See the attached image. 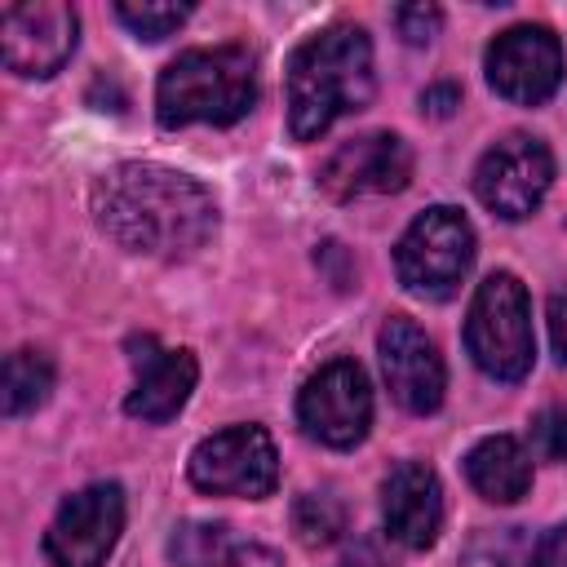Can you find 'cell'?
Here are the masks:
<instances>
[{"label":"cell","instance_id":"obj_1","mask_svg":"<svg viewBox=\"0 0 567 567\" xmlns=\"http://www.w3.org/2000/svg\"><path fill=\"white\" fill-rule=\"evenodd\" d=\"M93 213L102 230L128 252L146 257H190L217 230L213 195L177 168L164 164H115L93 186Z\"/></svg>","mask_w":567,"mask_h":567},{"label":"cell","instance_id":"obj_2","mask_svg":"<svg viewBox=\"0 0 567 567\" xmlns=\"http://www.w3.org/2000/svg\"><path fill=\"white\" fill-rule=\"evenodd\" d=\"M372 40L354 22H337L301 40L288 58V133L315 142L341 115H354L372 102Z\"/></svg>","mask_w":567,"mask_h":567},{"label":"cell","instance_id":"obj_3","mask_svg":"<svg viewBox=\"0 0 567 567\" xmlns=\"http://www.w3.org/2000/svg\"><path fill=\"white\" fill-rule=\"evenodd\" d=\"M257 102V58L244 44L177 53L155 84V120L164 128L235 124Z\"/></svg>","mask_w":567,"mask_h":567},{"label":"cell","instance_id":"obj_4","mask_svg":"<svg viewBox=\"0 0 567 567\" xmlns=\"http://www.w3.org/2000/svg\"><path fill=\"white\" fill-rule=\"evenodd\" d=\"M465 350L492 381H523L532 372L536 363L532 301L509 270H496L474 288L465 315Z\"/></svg>","mask_w":567,"mask_h":567},{"label":"cell","instance_id":"obj_5","mask_svg":"<svg viewBox=\"0 0 567 567\" xmlns=\"http://www.w3.org/2000/svg\"><path fill=\"white\" fill-rule=\"evenodd\" d=\"M470 266H474V226L465 221L461 208L447 204L425 208L394 248L399 284L425 301H447L470 275Z\"/></svg>","mask_w":567,"mask_h":567},{"label":"cell","instance_id":"obj_6","mask_svg":"<svg viewBox=\"0 0 567 567\" xmlns=\"http://www.w3.org/2000/svg\"><path fill=\"white\" fill-rule=\"evenodd\" d=\"M186 474L199 492L261 501L279 483V452L261 425H230V430L208 434L190 452Z\"/></svg>","mask_w":567,"mask_h":567},{"label":"cell","instance_id":"obj_7","mask_svg":"<svg viewBox=\"0 0 567 567\" xmlns=\"http://www.w3.org/2000/svg\"><path fill=\"white\" fill-rule=\"evenodd\" d=\"M297 421L301 430L323 447H354L368 439L372 425V385L368 372L354 359L323 363L297 394Z\"/></svg>","mask_w":567,"mask_h":567},{"label":"cell","instance_id":"obj_8","mask_svg":"<svg viewBox=\"0 0 567 567\" xmlns=\"http://www.w3.org/2000/svg\"><path fill=\"white\" fill-rule=\"evenodd\" d=\"M554 182V155L540 137L532 133H509L496 146L483 151L474 168V195L487 213L518 221L540 208L545 190Z\"/></svg>","mask_w":567,"mask_h":567},{"label":"cell","instance_id":"obj_9","mask_svg":"<svg viewBox=\"0 0 567 567\" xmlns=\"http://www.w3.org/2000/svg\"><path fill=\"white\" fill-rule=\"evenodd\" d=\"M124 532V492L120 483H89L71 492L49 532H44V558L53 567H102Z\"/></svg>","mask_w":567,"mask_h":567},{"label":"cell","instance_id":"obj_10","mask_svg":"<svg viewBox=\"0 0 567 567\" xmlns=\"http://www.w3.org/2000/svg\"><path fill=\"white\" fill-rule=\"evenodd\" d=\"M487 84L518 106H540L563 84V44L549 27L523 22L501 31L483 53Z\"/></svg>","mask_w":567,"mask_h":567},{"label":"cell","instance_id":"obj_11","mask_svg":"<svg viewBox=\"0 0 567 567\" xmlns=\"http://www.w3.org/2000/svg\"><path fill=\"white\" fill-rule=\"evenodd\" d=\"M75 35H80V18L71 4L31 0L0 9V58L13 75L44 80L62 71V62L75 53Z\"/></svg>","mask_w":567,"mask_h":567},{"label":"cell","instance_id":"obj_12","mask_svg":"<svg viewBox=\"0 0 567 567\" xmlns=\"http://www.w3.org/2000/svg\"><path fill=\"white\" fill-rule=\"evenodd\" d=\"M377 354H381V372H385V385L399 408L425 416L443 403V390H447L443 354L412 319H403V315L385 319V328L377 337Z\"/></svg>","mask_w":567,"mask_h":567},{"label":"cell","instance_id":"obj_13","mask_svg":"<svg viewBox=\"0 0 567 567\" xmlns=\"http://www.w3.org/2000/svg\"><path fill=\"white\" fill-rule=\"evenodd\" d=\"M408 177H412V151L394 133H363L354 142H341L319 168V186L332 199L390 195L403 190Z\"/></svg>","mask_w":567,"mask_h":567},{"label":"cell","instance_id":"obj_14","mask_svg":"<svg viewBox=\"0 0 567 567\" xmlns=\"http://www.w3.org/2000/svg\"><path fill=\"white\" fill-rule=\"evenodd\" d=\"M381 523L390 540L408 549H430L443 532V487L421 461H403L381 483Z\"/></svg>","mask_w":567,"mask_h":567},{"label":"cell","instance_id":"obj_15","mask_svg":"<svg viewBox=\"0 0 567 567\" xmlns=\"http://www.w3.org/2000/svg\"><path fill=\"white\" fill-rule=\"evenodd\" d=\"M133 363H137V381H133V390L124 399V412L137 416V421H151V425L173 421L186 408V399H190V390L199 381L195 354L190 350H155L151 346V354H133Z\"/></svg>","mask_w":567,"mask_h":567},{"label":"cell","instance_id":"obj_16","mask_svg":"<svg viewBox=\"0 0 567 567\" xmlns=\"http://www.w3.org/2000/svg\"><path fill=\"white\" fill-rule=\"evenodd\" d=\"M470 487L492 505H514L532 492V452L514 434H492L465 456Z\"/></svg>","mask_w":567,"mask_h":567},{"label":"cell","instance_id":"obj_17","mask_svg":"<svg viewBox=\"0 0 567 567\" xmlns=\"http://www.w3.org/2000/svg\"><path fill=\"white\" fill-rule=\"evenodd\" d=\"M53 390V359L44 350H13L4 359V381H0V408L4 416L35 412Z\"/></svg>","mask_w":567,"mask_h":567},{"label":"cell","instance_id":"obj_18","mask_svg":"<svg viewBox=\"0 0 567 567\" xmlns=\"http://www.w3.org/2000/svg\"><path fill=\"white\" fill-rule=\"evenodd\" d=\"M168 554L177 567H226L239 549L221 523H182L168 540Z\"/></svg>","mask_w":567,"mask_h":567},{"label":"cell","instance_id":"obj_19","mask_svg":"<svg viewBox=\"0 0 567 567\" xmlns=\"http://www.w3.org/2000/svg\"><path fill=\"white\" fill-rule=\"evenodd\" d=\"M461 567H536V545L523 527H487L470 540Z\"/></svg>","mask_w":567,"mask_h":567},{"label":"cell","instance_id":"obj_20","mask_svg":"<svg viewBox=\"0 0 567 567\" xmlns=\"http://www.w3.org/2000/svg\"><path fill=\"white\" fill-rule=\"evenodd\" d=\"M115 18L137 40H164V35H173L190 18V4H173V0H124V4H115Z\"/></svg>","mask_w":567,"mask_h":567},{"label":"cell","instance_id":"obj_21","mask_svg":"<svg viewBox=\"0 0 567 567\" xmlns=\"http://www.w3.org/2000/svg\"><path fill=\"white\" fill-rule=\"evenodd\" d=\"M297 532L306 545H328L337 532H341V509L332 496L323 492H310L297 501Z\"/></svg>","mask_w":567,"mask_h":567},{"label":"cell","instance_id":"obj_22","mask_svg":"<svg viewBox=\"0 0 567 567\" xmlns=\"http://www.w3.org/2000/svg\"><path fill=\"white\" fill-rule=\"evenodd\" d=\"M532 452L540 461H567V408H545L532 416Z\"/></svg>","mask_w":567,"mask_h":567},{"label":"cell","instance_id":"obj_23","mask_svg":"<svg viewBox=\"0 0 567 567\" xmlns=\"http://www.w3.org/2000/svg\"><path fill=\"white\" fill-rule=\"evenodd\" d=\"M394 27H399V35H403L408 44H430V40L439 35V27H443V13H439L434 4H425V0L399 4V9H394Z\"/></svg>","mask_w":567,"mask_h":567},{"label":"cell","instance_id":"obj_24","mask_svg":"<svg viewBox=\"0 0 567 567\" xmlns=\"http://www.w3.org/2000/svg\"><path fill=\"white\" fill-rule=\"evenodd\" d=\"M536 567H567V523L549 527L536 540Z\"/></svg>","mask_w":567,"mask_h":567},{"label":"cell","instance_id":"obj_25","mask_svg":"<svg viewBox=\"0 0 567 567\" xmlns=\"http://www.w3.org/2000/svg\"><path fill=\"white\" fill-rule=\"evenodd\" d=\"M549 341H554V354L567 363V292L549 297Z\"/></svg>","mask_w":567,"mask_h":567},{"label":"cell","instance_id":"obj_26","mask_svg":"<svg viewBox=\"0 0 567 567\" xmlns=\"http://www.w3.org/2000/svg\"><path fill=\"white\" fill-rule=\"evenodd\" d=\"M456 102H461V89H456V84H434V89L421 93V106H425L430 115H447Z\"/></svg>","mask_w":567,"mask_h":567}]
</instances>
